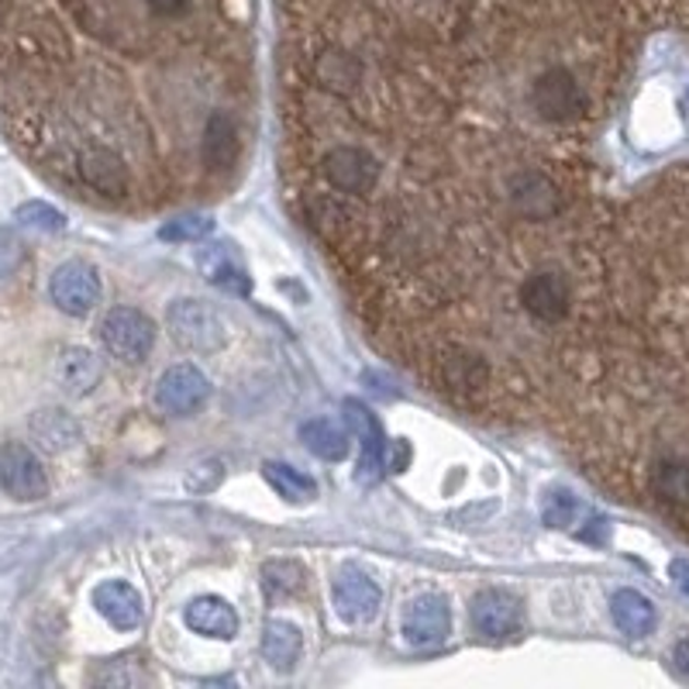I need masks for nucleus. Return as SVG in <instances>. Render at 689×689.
<instances>
[{"instance_id": "nucleus-7", "label": "nucleus", "mask_w": 689, "mask_h": 689, "mask_svg": "<svg viewBox=\"0 0 689 689\" xmlns=\"http://www.w3.org/2000/svg\"><path fill=\"white\" fill-rule=\"evenodd\" d=\"M207 400H211V379L197 365H173L155 383V404L173 418H190Z\"/></svg>"}, {"instance_id": "nucleus-23", "label": "nucleus", "mask_w": 689, "mask_h": 689, "mask_svg": "<svg viewBox=\"0 0 689 689\" xmlns=\"http://www.w3.org/2000/svg\"><path fill=\"white\" fill-rule=\"evenodd\" d=\"M304 652V638L301 628L290 624V620H269L262 631V655L276 673H290Z\"/></svg>"}, {"instance_id": "nucleus-28", "label": "nucleus", "mask_w": 689, "mask_h": 689, "mask_svg": "<svg viewBox=\"0 0 689 689\" xmlns=\"http://www.w3.org/2000/svg\"><path fill=\"white\" fill-rule=\"evenodd\" d=\"M580 517V503L569 490H551L541 503V521L548 527H569L572 521Z\"/></svg>"}, {"instance_id": "nucleus-26", "label": "nucleus", "mask_w": 689, "mask_h": 689, "mask_svg": "<svg viewBox=\"0 0 689 689\" xmlns=\"http://www.w3.org/2000/svg\"><path fill=\"white\" fill-rule=\"evenodd\" d=\"M262 476H266L269 487H272L276 493H280L283 500H290V503H307V500L317 497L314 479L304 476L301 469L287 466V463H266V466H262Z\"/></svg>"}, {"instance_id": "nucleus-24", "label": "nucleus", "mask_w": 689, "mask_h": 689, "mask_svg": "<svg viewBox=\"0 0 689 689\" xmlns=\"http://www.w3.org/2000/svg\"><path fill=\"white\" fill-rule=\"evenodd\" d=\"M301 442L311 455L325 458V463H341L352 448L349 431H344L341 424H335V421H328V418H314V421L301 424Z\"/></svg>"}, {"instance_id": "nucleus-27", "label": "nucleus", "mask_w": 689, "mask_h": 689, "mask_svg": "<svg viewBox=\"0 0 689 689\" xmlns=\"http://www.w3.org/2000/svg\"><path fill=\"white\" fill-rule=\"evenodd\" d=\"M262 586L269 596H276V600H287V596H301L304 586H307V572L301 562L293 559H272L262 565Z\"/></svg>"}, {"instance_id": "nucleus-5", "label": "nucleus", "mask_w": 689, "mask_h": 689, "mask_svg": "<svg viewBox=\"0 0 689 689\" xmlns=\"http://www.w3.org/2000/svg\"><path fill=\"white\" fill-rule=\"evenodd\" d=\"M101 293H104V287H101L97 269L90 262H80V259L62 262L49 280L52 304L69 317H86L101 304Z\"/></svg>"}, {"instance_id": "nucleus-18", "label": "nucleus", "mask_w": 689, "mask_h": 689, "mask_svg": "<svg viewBox=\"0 0 689 689\" xmlns=\"http://www.w3.org/2000/svg\"><path fill=\"white\" fill-rule=\"evenodd\" d=\"M183 620H187V628L194 634L203 638H214V641H232L238 634V610L224 600V596H197L190 600V607L183 610Z\"/></svg>"}, {"instance_id": "nucleus-8", "label": "nucleus", "mask_w": 689, "mask_h": 689, "mask_svg": "<svg viewBox=\"0 0 689 689\" xmlns=\"http://www.w3.org/2000/svg\"><path fill=\"white\" fill-rule=\"evenodd\" d=\"M0 487L8 490V497L32 503L49 497V476H45L38 455L21 445V442H8L0 448Z\"/></svg>"}, {"instance_id": "nucleus-31", "label": "nucleus", "mask_w": 689, "mask_h": 689, "mask_svg": "<svg viewBox=\"0 0 689 689\" xmlns=\"http://www.w3.org/2000/svg\"><path fill=\"white\" fill-rule=\"evenodd\" d=\"M21 262H25V245L0 227V280H4V276H14L21 269Z\"/></svg>"}, {"instance_id": "nucleus-10", "label": "nucleus", "mask_w": 689, "mask_h": 689, "mask_svg": "<svg viewBox=\"0 0 689 689\" xmlns=\"http://www.w3.org/2000/svg\"><path fill=\"white\" fill-rule=\"evenodd\" d=\"M320 170H325V179L335 190L355 194V197L370 194L376 187V179H379V163L373 159V152L355 149V145L331 149L325 155V163H320Z\"/></svg>"}, {"instance_id": "nucleus-15", "label": "nucleus", "mask_w": 689, "mask_h": 689, "mask_svg": "<svg viewBox=\"0 0 689 689\" xmlns=\"http://www.w3.org/2000/svg\"><path fill=\"white\" fill-rule=\"evenodd\" d=\"M80 176L86 187H94L104 197H125L131 187V176L128 166L121 163V155L104 145H90L80 152Z\"/></svg>"}, {"instance_id": "nucleus-12", "label": "nucleus", "mask_w": 689, "mask_h": 689, "mask_svg": "<svg viewBox=\"0 0 689 689\" xmlns=\"http://www.w3.org/2000/svg\"><path fill=\"white\" fill-rule=\"evenodd\" d=\"M521 304L541 325H559L572 307V287L559 272H532L521 283Z\"/></svg>"}, {"instance_id": "nucleus-22", "label": "nucleus", "mask_w": 689, "mask_h": 689, "mask_svg": "<svg viewBox=\"0 0 689 689\" xmlns=\"http://www.w3.org/2000/svg\"><path fill=\"white\" fill-rule=\"evenodd\" d=\"M200 272L211 280L214 287L227 290V293H245L248 290V272L242 266V259L235 256L227 245H207L197 256Z\"/></svg>"}, {"instance_id": "nucleus-32", "label": "nucleus", "mask_w": 689, "mask_h": 689, "mask_svg": "<svg viewBox=\"0 0 689 689\" xmlns=\"http://www.w3.org/2000/svg\"><path fill=\"white\" fill-rule=\"evenodd\" d=\"M676 662H679V669L689 676V641H682V645L676 649Z\"/></svg>"}, {"instance_id": "nucleus-19", "label": "nucleus", "mask_w": 689, "mask_h": 689, "mask_svg": "<svg viewBox=\"0 0 689 689\" xmlns=\"http://www.w3.org/2000/svg\"><path fill=\"white\" fill-rule=\"evenodd\" d=\"M28 431H32L35 445H38L42 452H52V455L77 448L80 439H83L80 421L73 418V413L59 410V407H45V410L32 413Z\"/></svg>"}, {"instance_id": "nucleus-3", "label": "nucleus", "mask_w": 689, "mask_h": 689, "mask_svg": "<svg viewBox=\"0 0 689 689\" xmlns=\"http://www.w3.org/2000/svg\"><path fill=\"white\" fill-rule=\"evenodd\" d=\"M532 107L548 125H569L586 114V90L565 66H548L532 83Z\"/></svg>"}, {"instance_id": "nucleus-6", "label": "nucleus", "mask_w": 689, "mask_h": 689, "mask_svg": "<svg viewBox=\"0 0 689 689\" xmlns=\"http://www.w3.org/2000/svg\"><path fill=\"white\" fill-rule=\"evenodd\" d=\"M400 634L410 649H434L452 634V607L439 593H421L404 607Z\"/></svg>"}, {"instance_id": "nucleus-4", "label": "nucleus", "mask_w": 689, "mask_h": 689, "mask_svg": "<svg viewBox=\"0 0 689 689\" xmlns=\"http://www.w3.org/2000/svg\"><path fill=\"white\" fill-rule=\"evenodd\" d=\"M101 341L114 359H121L128 365L145 362V355L155 344V325L135 307H114L101 320Z\"/></svg>"}, {"instance_id": "nucleus-16", "label": "nucleus", "mask_w": 689, "mask_h": 689, "mask_svg": "<svg viewBox=\"0 0 689 689\" xmlns=\"http://www.w3.org/2000/svg\"><path fill=\"white\" fill-rule=\"evenodd\" d=\"M94 607L97 614L107 620L110 628L118 631H135L138 624H142L145 617V604L142 596H138V589L125 580H107L94 589Z\"/></svg>"}, {"instance_id": "nucleus-14", "label": "nucleus", "mask_w": 689, "mask_h": 689, "mask_svg": "<svg viewBox=\"0 0 689 689\" xmlns=\"http://www.w3.org/2000/svg\"><path fill=\"white\" fill-rule=\"evenodd\" d=\"M344 424H349L362 442L359 479L376 482L386 469V439H383V428L376 421V413L359 400H344Z\"/></svg>"}, {"instance_id": "nucleus-17", "label": "nucleus", "mask_w": 689, "mask_h": 689, "mask_svg": "<svg viewBox=\"0 0 689 689\" xmlns=\"http://www.w3.org/2000/svg\"><path fill=\"white\" fill-rule=\"evenodd\" d=\"M104 379V362L80 344H69L56 359V383L69 397H90Z\"/></svg>"}, {"instance_id": "nucleus-21", "label": "nucleus", "mask_w": 689, "mask_h": 689, "mask_svg": "<svg viewBox=\"0 0 689 689\" xmlns=\"http://www.w3.org/2000/svg\"><path fill=\"white\" fill-rule=\"evenodd\" d=\"M442 383L452 394L466 397L490 383V365L469 349H448L442 359Z\"/></svg>"}, {"instance_id": "nucleus-11", "label": "nucleus", "mask_w": 689, "mask_h": 689, "mask_svg": "<svg viewBox=\"0 0 689 689\" xmlns=\"http://www.w3.org/2000/svg\"><path fill=\"white\" fill-rule=\"evenodd\" d=\"M472 628L487 641H511L524 628V607L503 589H487L472 600Z\"/></svg>"}, {"instance_id": "nucleus-29", "label": "nucleus", "mask_w": 689, "mask_h": 689, "mask_svg": "<svg viewBox=\"0 0 689 689\" xmlns=\"http://www.w3.org/2000/svg\"><path fill=\"white\" fill-rule=\"evenodd\" d=\"M17 221H25L32 227H42V232H62V227H66V218L56 211L52 203H45V200L21 203L17 207Z\"/></svg>"}, {"instance_id": "nucleus-25", "label": "nucleus", "mask_w": 689, "mask_h": 689, "mask_svg": "<svg viewBox=\"0 0 689 689\" xmlns=\"http://www.w3.org/2000/svg\"><path fill=\"white\" fill-rule=\"evenodd\" d=\"M610 610H614L617 628L624 631V634H631V638H645L655 628V607H652V600H645V596L634 593V589H620L614 600H610Z\"/></svg>"}, {"instance_id": "nucleus-1", "label": "nucleus", "mask_w": 689, "mask_h": 689, "mask_svg": "<svg viewBox=\"0 0 689 689\" xmlns=\"http://www.w3.org/2000/svg\"><path fill=\"white\" fill-rule=\"evenodd\" d=\"M617 331L596 376H617L624 479L689 535V170L641 197L620 238Z\"/></svg>"}, {"instance_id": "nucleus-13", "label": "nucleus", "mask_w": 689, "mask_h": 689, "mask_svg": "<svg viewBox=\"0 0 689 689\" xmlns=\"http://www.w3.org/2000/svg\"><path fill=\"white\" fill-rule=\"evenodd\" d=\"M511 207L527 221H548L559 211V183L541 170H524L507 183Z\"/></svg>"}, {"instance_id": "nucleus-9", "label": "nucleus", "mask_w": 689, "mask_h": 689, "mask_svg": "<svg viewBox=\"0 0 689 689\" xmlns=\"http://www.w3.org/2000/svg\"><path fill=\"white\" fill-rule=\"evenodd\" d=\"M331 600H335V614L344 620V624H370V620L376 617V610H379L383 593L365 569L344 565L335 576Z\"/></svg>"}, {"instance_id": "nucleus-30", "label": "nucleus", "mask_w": 689, "mask_h": 689, "mask_svg": "<svg viewBox=\"0 0 689 689\" xmlns=\"http://www.w3.org/2000/svg\"><path fill=\"white\" fill-rule=\"evenodd\" d=\"M214 232V221L211 218H200V214H187V218H176L163 227V238L166 242H200L203 235Z\"/></svg>"}, {"instance_id": "nucleus-20", "label": "nucleus", "mask_w": 689, "mask_h": 689, "mask_svg": "<svg viewBox=\"0 0 689 689\" xmlns=\"http://www.w3.org/2000/svg\"><path fill=\"white\" fill-rule=\"evenodd\" d=\"M238 131H235V121L227 118V114H211L203 125V138H200V155H203V163L207 170H214V173H224V170H232L238 163Z\"/></svg>"}, {"instance_id": "nucleus-2", "label": "nucleus", "mask_w": 689, "mask_h": 689, "mask_svg": "<svg viewBox=\"0 0 689 689\" xmlns=\"http://www.w3.org/2000/svg\"><path fill=\"white\" fill-rule=\"evenodd\" d=\"M166 328L176 344H183L187 352L197 355H211L221 352L227 344V320L218 307L203 304V301H176L166 307Z\"/></svg>"}]
</instances>
